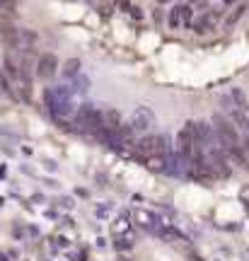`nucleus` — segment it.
<instances>
[{
  "mask_svg": "<svg viewBox=\"0 0 249 261\" xmlns=\"http://www.w3.org/2000/svg\"><path fill=\"white\" fill-rule=\"evenodd\" d=\"M75 123H78V128L87 130L97 138L104 136V116H102V109H97V107H90V104L80 107L75 112Z\"/></svg>",
  "mask_w": 249,
  "mask_h": 261,
  "instance_id": "obj_1",
  "label": "nucleus"
},
{
  "mask_svg": "<svg viewBox=\"0 0 249 261\" xmlns=\"http://www.w3.org/2000/svg\"><path fill=\"white\" fill-rule=\"evenodd\" d=\"M136 150H138L143 158H165L167 140H165V136H160V133H145L143 138H138Z\"/></svg>",
  "mask_w": 249,
  "mask_h": 261,
  "instance_id": "obj_2",
  "label": "nucleus"
},
{
  "mask_svg": "<svg viewBox=\"0 0 249 261\" xmlns=\"http://www.w3.org/2000/svg\"><path fill=\"white\" fill-rule=\"evenodd\" d=\"M153 121H155L153 112H150V109H145V107H140V109H136V112L131 114L129 128L131 130H150Z\"/></svg>",
  "mask_w": 249,
  "mask_h": 261,
  "instance_id": "obj_3",
  "label": "nucleus"
},
{
  "mask_svg": "<svg viewBox=\"0 0 249 261\" xmlns=\"http://www.w3.org/2000/svg\"><path fill=\"white\" fill-rule=\"evenodd\" d=\"M46 104L56 116L68 114V97L63 94V90H46Z\"/></svg>",
  "mask_w": 249,
  "mask_h": 261,
  "instance_id": "obj_4",
  "label": "nucleus"
},
{
  "mask_svg": "<svg viewBox=\"0 0 249 261\" xmlns=\"http://www.w3.org/2000/svg\"><path fill=\"white\" fill-rule=\"evenodd\" d=\"M58 73V58L54 56V54H44V56H39L37 61V75L39 77H54V75Z\"/></svg>",
  "mask_w": 249,
  "mask_h": 261,
  "instance_id": "obj_5",
  "label": "nucleus"
},
{
  "mask_svg": "<svg viewBox=\"0 0 249 261\" xmlns=\"http://www.w3.org/2000/svg\"><path fill=\"white\" fill-rule=\"evenodd\" d=\"M191 15H194V12H191L189 5H175L172 12H169V24H172V27H189L191 19H194Z\"/></svg>",
  "mask_w": 249,
  "mask_h": 261,
  "instance_id": "obj_6",
  "label": "nucleus"
},
{
  "mask_svg": "<svg viewBox=\"0 0 249 261\" xmlns=\"http://www.w3.org/2000/svg\"><path fill=\"white\" fill-rule=\"evenodd\" d=\"M143 162H145L153 172H165V169H167L165 158H143Z\"/></svg>",
  "mask_w": 249,
  "mask_h": 261,
  "instance_id": "obj_7",
  "label": "nucleus"
},
{
  "mask_svg": "<svg viewBox=\"0 0 249 261\" xmlns=\"http://www.w3.org/2000/svg\"><path fill=\"white\" fill-rule=\"evenodd\" d=\"M80 68V63L78 61H68V65H65V75H75V70Z\"/></svg>",
  "mask_w": 249,
  "mask_h": 261,
  "instance_id": "obj_8",
  "label": "nucleus"
},
{
  "mask_svg": "<svg viewBox=\"0 0 249 261\" xmlns=\"http://www.w3.org/2000/svg\"><path fill=\"white\" fill-rule=\"evenodd\" d=\"M225 3H235V0H225Z\"/></svg>",
  "mask_w": 249,
  "mask_h": 261,
  "instance_id": "obj_9",
  "label": "nucleus"
}]
</instances>
